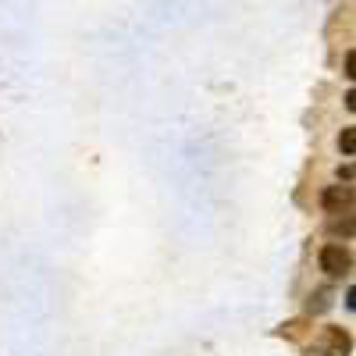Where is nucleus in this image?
I'll return each mask as SVG.
<instances>
[{
    "instance_id": "nucleus-1",
    "label": "nucleus",
    "mask_w": 356,
    "mask_h": 356,
    "mask_svg": "<svg viewBox=\"0 0 356 356\" xmlns=\"http://www.w3.org/2000/svg\"><path fill=\"white\" fill-rule=\"evenodd\" d=\"M317 264H321V271L324 275H332V278H342V275H349V267H353V257L339 246V243H328L321 250V257H317Z\"/></svg>"
},
{
    "instance_id": "nucleus-2",
    "label": "nucleus",
    "mask_w": 356,
    "mask_h": 356,
    "mask_svg": "<svg viewBox=\"0 0 356 356\" xmlns=\"http://www.w3.org/2000/svg\"><path fill=\"white\" fill-rule=\"evenodd\" d=\"M321 207L328 214H342V211H349L353 207V186H328L321 193Z\"/></svg>"
},
{
    "instance_id": "nucleus-3",
    "label": "nucleus",
    "mask_w": 356,
    "mask_h": 356,
    "mask_svg": "<svg viewBox=\"0 0 356 356\" xmlns=\"http://www.w3.org/2000/svg\"><path fill=\"white\" fill-rule=\"evenodd\" d=\"M324 356H349V335L342 328H324Z\"/></svg>"
},
{
    "instance_id": "nucleus-4",
    "label": "nucleus",
    "mask_w": 356,
    "mask_h": 356,
    "mask_svg": "<svg viewBox=\"0 0 356 356\" xmlns=\"http://www.w3.org/2000/svg\"><path fill=\"white\" fill-rule=\"evenodd\" d=\"M339 150H342L346 157H353V154H356V129H353V125H346V129H342V136H339Z\"/></svg>"
}]
</instances>
